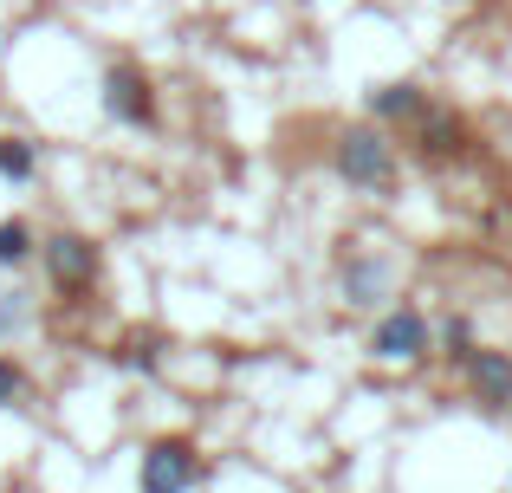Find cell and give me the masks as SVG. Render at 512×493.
I'll return each mask as SVG.
<instances>
[{
  "instance_id": "obj_1",
  "label": "cell",
  "mask_w": 512,
  "mask_h": 493,
  "mask_svg": "<svg viewBox=\"0 0 512 493\" xmlns=\"http://www.w3.org/2000/svg\"><path fill=\"white\" fill-rule=\"evenodd\" d=\"M331 163H338V176L350 182V189H389V176H396V143H389L383 130L357 124V130L338 137Z\"/></svg>"
},
{
  "instance_id": "obj_2",
  "label": "cell",
  "mask_w": 512,
  "mask_h": 493,
  "mask_svg": "<svg viewBox=\"0 0 512 493\" xmlns=\"http://www.w3.org/2000/svg\"><path fill=\"white\" fill-rule=\"evenodd\" d=\"M195 481H201V461H195V448H188L182 435L143 448V468H137V487L143 493H188Z\"/></svg>"
},
{
  "instance_id": "obj_3",
  "label": "cell",
  "mask_w": 512,
  "mask_h": 493,
  "mask_svg": "<svg viewBox=\"0 0 512 493\" xmlns=\"http://www.w3.org/2000/svg\"><path fill=\"white\" fill-rule=\"evenodd\" d=\"M104 111H111L117 124H130V130H150L156 124L150 72H143V65H111V72H104Z\"/></svg>"
},
{
  "instance_id": "obj_4",
  "label": "cell",
  "mask_w": 512,
  "mask_h": 493,
  "mask_svg": "<svg viewBox=\"0 0 512 493\" xmlns=\"http://www.w3.org/2000/svg\"><path fill=\"white\" fill-rule=\"evenodd\" d=\"M370 351L383 357V364H415V357H428V318L415 312V305L383 312V325L370 331Z\"/></svg>"
},
{
  "instance_id": "obj_5",
  "label": "cell",
  "mask_w": 512,
  "mask_h": 493,
  "mask_svg": "<svg viewBox=\"0 0 512 493\" xmlns=\"http://www.w3.org/2000/svg\"><path fill=\"white\" fill-rule=\"evenodd\" d=\"M39 253H46V273H52L59 292H85L91 279H98V247H91L85 234H52Z\"/></svg>"
},
{
  "instance_id": "obj_6",
  "label": "cell",
  "mask_w": 512,
  "mask_h": 493,
  "mask_svg": "<svg viewBox=\"0 0 512 493\" xmlns=\"http://www.w3.org/2000/svg\"><path fill=\"white\" fill-rule=\"evenodd\" d=\"M461 364H467V377H474V396H480V403H493V409L512 403V357L506 351H467Z\"/></svg>"
},
{
  "instance_id": "obj_7",
  "label": "cell",
  "mask_w": 512,
  "mask_h": 493,
  "mask_svg": "<svg viewBox=\"0 0 512 493\" xmlns=\"http://www.w3.org/2000/svg\"><path fill=\"white\" fill-rule=\"evenodd\" d=\"M370 111L376 117H422L428 98H422V85H409V78H389V85L370 91Z\"/></svg>"
},
{
  "instance_id": "obj_8",
  "label": "cell",
  "mask_w": 512,
  "mask_h": 493,
  "mask_svg": "<svg viewBox=\"0 0 512 493\" xmlns=\"http://www.w3.org/2000/svg\"><path fill=\"white\" fill-rule=\"evenodd\" d=\"M461 143H467V130H461V117H428L422 124V143H415V150L428 156V163H448V156H461Z\"/></svg>"
},
{
  "instance_id": "obj_9",
  "label": "cell",
  "mask_w": 512,
  "mask_h": 493,
  "mask_svg": "<svg viewBox=\"0 0 512 493\" xmlns=\"http://www.w3.org/2000/svg\"><path fill=\"white\" fill-rule=\"evenodd\" d=\"M39 176V150L26 137H0V182H33Z\"/></svg>"
},
{
  "instance_id": "obj_10",
  "label": "cell",
  "mask_w": 512,
  "mask_h": 493,
  "mask_svg": "<svg viewBox=\"0 0 512 493\" xmlns=\"http://www.w3.org/2000/svg\"><path fill=\"white\" fill-rule=\"evenodd\" d=\"M383 260H357V266H344V292H350V305H370V299H383Z\"/></svg>"
},
{
  "instance_id": "obj_11",
  "label": "cell",
  "mask_w": 512,
  "mask_h": 493,
  "mask_svg": "<svg viewBox=\"0 0 512 493\" xmlns=\"http://www.w3.org/2000/svg\"><path fill=\"white\" fill-rule=\"evenodd\" d=\"M26 253H33V234H26V221H0V266H20Z\"/></svg>"
},
{
  "instance_id": "obj_12",
  "label": "cell",
  "mask_w": 512,
  "mask_h": 493,
  "mask_svg": "<svg viewBox=\"0 0 512 493\" xmlns=\"http://www.w3.org/2000/svg\"><path fill=\"white\" fill-rule=\"evenodd\" d=\"M117 364H124V370H156V364H163V344H156V338H130L124 351H117Z\"/></svg>"
},
{
  "instance_id": "obj_13",
  "label": "cell",
  "mask_w": 512,
  "mask_h": 493,
  "mask_svg": "<svg viewBox=\"0 0 512 493\" xmlns=\"http://www.w3.org/2000/svg\"><path fill=\"white\" fill-rule=\"evenodd\" d=\"M26 325V292H0V331H20Z\"/></svg>"
},
{
  "instance_id": "obj_14",
  "label": "cell",
  "mask_w": 512,
  "mask_h": 493,
  "mask_svg": "<svg viewBox=\"0 0 512 493\" xmlns=\"http://www.w3.org/2000/svg\"><path fill=\"white\" fill-rule=\"evenodd\" d=\"M20 383H26V377H20V364H13V357H0V409L20 396Z\"/></svg>"
},
{
  "instance_id": "obj_15",
  "label": "cell",
  "mask_w": 512,
  "mask_h": 493,
  "mask_svg": "<svg viewBox=\"0 0 512 493\" xmlns=\"http://www.w3.org/2000/svg\"><path fill=\"white\" fill-rule=\"evenodd\" d=\"M448 351H454V357L474 351V331H467V318H448Z\"/></svg>"
}]
</instances>
